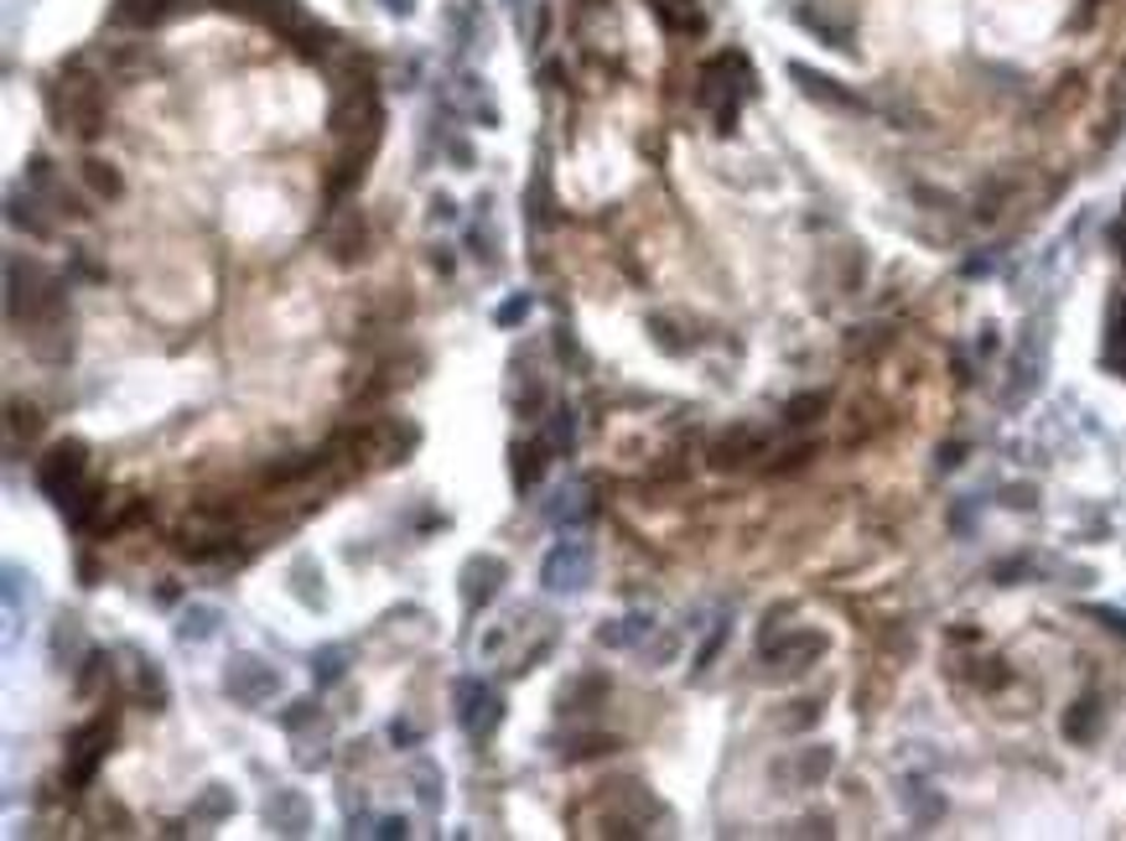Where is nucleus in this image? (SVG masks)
I'll list each match as a JSON object with an SVG mask.
<instances>
[{
  "mask_svg": "<svg viewBox=\"0 0 1126 841\" xmlns=\"http://www.w3.org/2000/svg\"><path fill=\"white\" fill-rule=\"evenodd\" d=\"M748 78L753 73L737 52H722V57H712V63L701 69L696 99H701V109H712L717 130H733L737 125V109H743V99H748Z\"/></svg>",
  "mask_w": 1126,
  "mask_h": 841,
  "instance_id": "1",
  "label": "nucleus"
},
{
  "mask_svg": "<svg viewBox=\"0 0 1126 841\" xmlns=\"http://www.w3.org/2000/svg\"><path fill=\"white\" fill-rule=\"evenodd\" d=\"M52 104V120L63 125V130H73L78 140H94L104 130V94L94 78H84V73H69V78H57V88L48 94Z\"/></svg>",
  "mask_w": 1126,
  "mask_h": 841,
  "instance_id": "2",
  "label": "nucleus"
},
{
  "mask_svg": "<svg viewBox=\"0 0 1126 841\" xmlns=\"http://www.w3.org/2000/svg\"><path fill=\"white\" fill-rule=\"evenodd\" d=\"M540 582H546V592H556V598L587 592V582H592V546H587V540H561V546L546 556Z\"/></svg>",
  "mask_w": 1126,
  "mask_h": 841,
  "instance_id": "3",
  "label": "nucleus"
},
{
  "mask_svg": "<svg viewBox=\"0 0 1126 841\" xmlns=\"http://www.w3.org/2000/svg\"><path fill=\"white\" fill-rule=\"evenodd\" d=\"M84 479H88V452H84V442H57L36 463V483H42V494H52L57 504L73 494V488H84Z\"/></svg>",
  "mask_w": 1126,
  "mask_h": 841,
  "instance_id": "4",
  "label": "nucleus"
},
{
  "mask_svg": "<svg viewBox=\"0 0 1126 841\" xmlns=\"http://www.w3.org/2000/svg\"><path fill=\"white\" fill-rule=\"evenodd\" d=\"M223 691L244 706H260L281 691V670L255 660V654H240V660H229V670H223Z\"/></svg>",
  "mask_w": 1126,
  "mask_h": 841,
  "instance_id": "5",
  "label": "nucleus"
},
{
  "mask_svg": "<svg viewBox=\"0 0 1126 841\" xmlns=\"http://www.w3.org/2000/svg\"><path fill=\"white\" fill-rule=\"evenodd\" d=\"M457 722L467 738H494L498 722H504L498 691H488L483 681H457Z\"/></svg>",
  "mask_w": 1126,
  "mask_h": 841,
  "instance_id": "6",
  "label": "nucleus"
},
{
  "mask_svg": "<svg viewBox=\"0 0 1126 841\" xmlns=\"http://www.w3.org/2000/svg\"><path fill=\"white\" fill-rule=\"evenodd\" d=\"M820 654H825V634H820V629H794V634L768 639L764 644V660L774 675H804Z\"/></svg>",
  "mask_w": 1126,
  "mask_h": 841,
  "instance_id": "7",
  "label": "nucleus"
},
{
  "mask_svg": "<svg viewBox=\"0 0 1126 841\" xmlns=\"http://www.w3.org/2000/svg\"><path fill=\"white\" fill-rule=\"evenodd\" d=\"M1043 364H1049V323H1033L1023 333V348H1018V364H1012V385H1007V406H1018V400H1028L1033 390L1043 385Z\"/></svg>",
  "mask_w": 1126,
  "mask_h": 841,
  "instance_id": "8",
  "label": "nucleus"
},
{
  "mask_svg": "<svg viewBox=\"0 0 1126 841\" xmlns=\"http://www.w3.org/2000/svg\"><path fill=\"white\" fill-rule=\"evenodd\" d=\"M104 748H109V722H88V727H78V733H73L69 764H63V779H69V790H84L88 779L99 774Z\"/></svg>",
  "mask_w": 1126,
  "mask_h": 841,
  "instance_id": "9",
  "label": "nucleus"
},
{
  "mask_svg": "<svg viewBox=\"0 0 1126 841\" xmlns=\"http://www.w3.org/2000/svg\"><path fill=\"white\" fill-rule=\"evenodd\" d=\"M504 577H509V567L498 561V556H467L462 561V608L467 613H478V608H488V602L498 598V587H504Z\"/></svg>",
  "mask_w": 1126,
  "mask_h": 841,
  "instance_id": "10",
  "label": "nucleus"
},
{
  "mask_svg": "<svg viewBox=\"0 0 1126 841\" xmlns=\"http://www.w3.org/2000/svg\"><path fill=\"white\" fill-rule=\"evenodd\" d=\"M789 78L800 84L804 99L825 104V109H841V115H862V109H867V104L856 99L852 88H841L831 73H815V69H804V63H789Z\"/></svg>",
  "mask_w": 1126,
  "mask_h": 841,
  "instance_id": "11",
  "label": "nucleus"
},
{
  "mask_svg": "<svg viewBox=\"0 0 1126 841\" xmlns=\"http://www.w3.org/2000/svg\"><path fill=\"white\" fill-rule=\"evenodd\" d=\"M177 11H182V0H115V21L120 27H140V32L171 21Z\"/></svg>",
  "mask_w": 1126,
  "mask_h": 841,
  "instance_id": "12",
  "label": "nucleus"
},
{
  "mask_svg": "<svg viewBox=\"0 0 1126 841\" xmlns=\"http://www.w3.org/2000/svg\"><path fill=\"white\" fill-rule=\"evenodd\" d=\"M265 816H271V826L281 831V837H302V831L312 826V810L296 790H275V800L265 806Z\"/></svg>",
  "mask_w": 1126,
  "mask_h": 841,
  "instance_id": "13",
  "label": "nucleus"
},
{
  "mask_svg": "<svg viewBox=\"0 0 1126 841\" xmlns=\"http://www.w3.org/2000/svg\"><path fill=\"white\" fill-rule=\"evenodd\" d=\"M758 446H764V431H758V427H733L727 437H717V446H712V467H737V463H748Z\"/></svg>",
  "mask_w": 1126,
  "mask_h": 841,
  "instance_id": "14",
  "label": "nucleus"
},
{
  "mask_svg": "<svg viewBox=\"0 0 1126 841\" xmlns=\"http://www.w3.org/2000/svg\"><path fill=\"white\" fill-rule=\"evenodd\" d=\"M546 452H550V442H514V446H509V458H514V488H519V494L540 483V473H546V463H550Z\"/></svg>",
  "mask_w": 1126,
  "mask_h": 841,
  "instance_id": "15",
  "label": "nucleus"
},
{
  "mask_svg": "<svg viewBox=\"0 0 1126 841\" xmlns=\"http://www.w3.org/2000/svg\"><path fill=\"white\" fill-rule=\"evenodd\" d=\"M327 250H333V260H338V265H348V260L364 255V219H359V213H348V219L327 234Z\"/></svg>",
  "mask_w": 1126,
  "mask_h": 841,
  "instance_id": "16",
  "label": "nucleus"
},
{
  "mask_svg": "<svg viewBox=\"0 0 1126 841\" xmlns=\"http://www.w3.org/2000/svg\"><path fill=\"white\" fill-rule=\"evenodd\" d=\"M1095 733H1101V702H1095V696H1080V702L1070 706V717H1064V738L1091 743Z\"/></svg>",
  "mask_w": 1126,
  "mask_h": 841,
  "instance_id": "17",
  "label": "nucleus"
},
{
  "mask_svg": "<svg viewBox=\"0 0 1126 841\" xmlns=\"http://www.w3.org/2000/svg\"><path fill=\"white\" fill-rule=\"evenodd\" d=\"M1106 364L1126 379V296L1111 302V323H1106Z\"/></svg>",
  "mask_w": 1126,
  "mask_h": 841,
  "instance_id": "18",
  "label": "nucleus"
},
{
  "mask_svg": "<svg viewBox=\"0 0 1126 841\" xmlns=\"http://www.w3.org/2000/svg\"><path fill=\"white\" fill-rule=\"evenodd\" d=\"M649 629H654V619H649V613H629V619H618V623H602V629H598V644H608V650H623V644H633V639H644Z\"/></svg>",
  "mask_w": 1126,
  "mask_h": 841,
  "instance_id": "19",
  "label": "nucleus"
},
{
  "mask_svg": "<svg viewBox=\"0 0 1126 841\" xmlns=\"http://www.w3.org/2000/svg\"><path fill=\"white\" fill-rule=\"evenodd\" d=\"M213 634H219V608H188L182 623H177V639H182V644H208Z\"/></svg>",
  "mask_w": 1126,
  "mask_h": 841,
  "instance_id": "20",
  "label": "nucleus"
},
{
  "mask_svg": "<svg viewBox=\"0 0 1126 841\" xmlns=\"http://www.w3.org/2000/svg\"><path fill=\"white\" fill-rule=\"evenodd\" d=\"M343 675H348V650L343 644H327V650L312 654V681L317 686H338Z\"/></svg>",
  "mask_w": 1126,
  "mask_h": 841,
  "instance_id": "21",
  "label": "nucleus"
},
{
  "mask_svg": "<svg viewBox=\"0 0 1126 841\" xmlns=\"http://www.w3.org/2000/svg\"><path fill=\"white\" fill-rule=\"evenodd\" d=\"M36 208H42V203H36V192H32V188H27V198L17 192V198H11V223H17V229H27V234H36V240H48L52 223L42 219Z\"/></svg>",
  "mask_w": 1126,
  "mask_h": 841,
  "instance_id": "22",
  "label": "nucleus"
},
{
  "mask_svg": "<svg viewBox=\"0 0 1126 841\" xmlns=\"http://www.w3.org/2000/svg\"><path fill=\"white\" fill-rule=\"evenodd\" d=\"M84 650L88 644H84V623L78 619H63L52 629V660H57V665H69L73 654H84Z\"/></svg>",
  "mask_w": 1126,
  "mask_h": 841,
  "instance_id": "23",
  "label": "nucleus"
},
{
  "mask_svg": "<svg viewBox=\"0 0 1126 841\" xmlns=\"http://www.w3.org/2000/svg\"><path fill=\"white\" fill-rule=\"evenodd\" d=\"M546 442H550V452H571V442H577V411H571V406H556V411H550Z\"/></svg>",
  "mask_w": 1126,
  "mask_h": 841,
  "instance_id": "24",
  "label": "nucleus"
},
{
  "mask_svg": "<svg viewBox=\"0 0 1126 841\" xmlns=\"http://www.w3.org/2000/svg\"><path fill=\"white\" fill-rule=\"evenodd\" d=\"M229 810H234V795L223 790V785H208L203 806H192V826H213V821H223Z\"/></svg>",
  "mask_w": 1126,
  "mask_h": 841,
  "instance_id": "25",
  "label": "nucleus"
},
{
  "mask_svg": "<svg viewBox=\"0 0 1126 841\" xmlns=\"http://www.w3.org/2000/svg\"><path fill=\"white\" fill-rule=\"evenodd\" d=\"M587 515H592V504H587V483H571V488L561 494V504L550 509V519H556V525H577V519H587Z\"/></svg>",
  "mask_w": 1126,
  "mask_h": 841,
  "instance_id": "26",
  "label": "nucleus"
},
{
  "mask_svg": "<svg viewBox=\"0 0 1126 841\" xmlns=\"http://www.w3.org/2000/svg\"><path fill=\"white\" fill-rule=\"evenodd\" d=\"M608 681H602V675H592V681H577V686H571V696H561V706L566 712H592V702H602V696H608Z\"/></svg>",
  "mask_w": 1126,
  "mask_h": 841,
  "instance_id": "27",
  "label": "nucleus"
},
{
  "mask_svg": "<svg viewBox=\"0 0 1126 841\" xmlns=\"http://www.w3.org/2000/svg\"><path fill=\"white\" fill-rule=\"evenodd\" d=\"M84 182L94 192H99V198H120V172H115V167H109V161H84Z\"/></svg>",
  "mask_w": 1126,
  "mask_h": 841,
  "instance_id": "28",
  "label": "nucleus"
},
{
  "mask_svg": "<svg viewBox=\"0 0 1126 841\" xmlns=\"http://www.w3.org/2000/svg\"><path fill=\"white\" fill-rule=\"evenodd\" d=\"M410 779H415V790H421V800H427V810H436V806H442V774H436V764H427V758H421V764L410 769Z\"/></svg>",
  "mask_w": 1126,
  "mask_h": 841,
  "instance_id": "29",
  "label": "nucleus"
},
{
  "mask_svg": "<svg viewBox=\"0 0 1126 841\" xmlns=\"http://www.w3.org/2000/svg\"><path fill=\"white\" fill-rule=\"evenodd\" d=\"M831 769H836V754H831V748H804V754H800V779H804V785L825 779Z\"/></svg>",
  "mask_w": 1126,
  "mask_h": 841,
  "instance_id": "30",
  "label": "nucleus"
},
{
  "mask_svg": "<svg viewBox=\"0 0 1126 841\" xmlns=\"http://www.w3.org/2000/svg\"><path fill=\"white\" fill-rule=\"evenodd\" d=\"M602 748H618L613 738H598V733H587V738H571V743H561L556 754L566 758V764H577V758H592V754H602Z\"/></svg>",
  "mask_w": 1126,
  "mask_h": 841,
  "instance_id": "31",
  "label": "nucleus"
},
{
  "mask_svg": "<svg viewBox=\"0 0 1126 841\" xmlns=\"http://www.w3.org/2000/svg\"><path fill=\"white\" fill-rule=\"evenodd\" d=\"M820 411H825V396H794L785 406V421H789V427H810Z\"/></svg>",
  "mask_w": 1126,
  "mask_h": 841,
  "instance_id": "32",
  "label": "nucleus"
},
{
  "mask_svg": "<svg viewBox=\"0 0 1126 841\" xmlns=\"http://www.w3.org/2000/svg\"><path fill=\"white\" fill-rule=\"evenodd\" d=\"M529 307H535V296H529V292L509 296V302L498 307V327H514V323H525V317H529Z\"/></svg>",
  "mask_w": 1126,
  "mask_h": 841,
  "instance_id": "33",
  "label": "nucleus"
},
{
  "mask_svg": "<svg viewBox=\"0 0 1126 841\" xmlns=\"http://www.w3.org/2000/svg\"><path fill=\"white\" fill-rule=\"evenodd\" d=\"M1126 130V78H1122V99H1111V120H1106V136L1101 140H1116Z\"/></svg>",
  "mask_w": 1126,
  "mask_h": 841,
  "instance_id": "34",
  "label": "nucleus"
},
{
  "mask_svg": "<svg viewBox=\"0 0 1126 841\" xmlns=\"http://www.w3.org/2000/svg\"><path fill=\"white\" fill-rule=\"evenodd\" d=\"M722 639H727V623H717V634H712V639H706V644H701V654H696V675H701V670H706V665H712V660H717Z\"/></svg>",
  "mask_w": 1126,
  "mask_h": 841,
  "instance_id": "35",
  "label": "nucleus"
},
{
  "mask_svg": "<svg viewBox=\"0 0 1126 841\" xmlns=\"http://www.w3.org/2000/svg\"><path fill=\"white\" fill-rule=\"evenodd\" d=\"M1085 613H1091V619H1101L1106 629H1116V634L1126 639V613H1116V608H1085Z\"/></svg>",
  "mask_w": 1126,
  "mask_h": 841,
  "instance_id": "36",
  "label": "nucleus"
},
{
  "mask_svg": "<svg viewBox=\"0 0 1126 841\" xmlns=\"http://www.w3.org/2000/svg\"><path fill=\"white\" fill-rule=\"evenodd\" d=\"M815 717H820V702H800V712H794V717H785V727H810Z\"/></svg>",
  "mask_w": 1126,
  "mask_h": 841,
  "instance_id": "37",
  "label": "nucleus"
},
{
  "mask_svg": "<svg viewBox=\"0 0 1126 841\" xmlns=\"http://www.w3.org/2000/svg\"><path fill=\"white\" fill-rule=\"evenodd\" d=\"M375 837H385V841H394V837H410V826L400 821V816H385V821H379V831Z\"/></svg>",
  "mask_w": 1126,
  "mask_h": 841,
  "instance_id": "38",
  "label": "nucleus"
},
{
  "mask_svg": "<svg viewBox=\"0 0 1126 841\" xmlns=\"http://www.w3.org/2000/svg\"><path fill=\"white\" fill-rule=\"evenodd\" d=\"M390 738H394V743H415V738H421V733H415L410 722H390Z\"/></svg>",
  "mask_w": 1126,
  "mask_h": 841,
  "instance_id": "39",
  "label": "nucleus"
},
{
  "mask_svg": "<svg viewBox=\"0 0 1126 841\" xmlns=\"http://www.w3.org/2000/svg\"><path fill=\"white\" fill-rule=\"evenodd\" d=\"M452 213H457V208H452V198H436V203H431V219H452Z\"/></svg>",
  "mask_w": 1126,
  "mask_h": 841,
  "instance_id": "40",
  "label": "nucleus"
},
{
  "mask_svg": "<svg viewBox=\"0 0 1126 841\" xmlns=\"http://www.w3.org/2000/svg\"><path fill=\"white\" fill-rule=\"evenodd\" d=\"M410 6H415V0H385V11H390V17H410Z\"/></svg>",
  "mask_w": 1126,
  "mask_h": 841,
  "instance_id": "41",
  "label": "nucleus"
},
{
  "mask_svg": "<svg viewBox=\"0 0 1126 841\" xmlns=\"http://www.w3.org/2000/svg\"><path fill=\"white\" fill-rule=\"evenodd\" d=\"M804 837H831V821H804Z\"/></svg>",
  "mask_w": 1126,
  "mask_h": 841,
  "instance_id": "42",
  "label": "nucleus"
},
{
  "mask_svg": "<svg viewBox=\"0 0 1126 841\" xmlns=\"http://www.w3.org/2000/svg\"><path fill=\"white\" fill-rule=\"evenodd\" d=\"M1116 244H1122V260H1126V229H1116Z\"/></svg>",
  "mask_w": 1126,
  "mask_h": 841,
  "instance_id": "43",
  "label": "nucleus"
},
{
  "mask_svg": "<svg viewBox=\"0 0 1126 841\" xmlns=\"http://www.w3.org/2000/svg\"><path fill=\"white\" fill-rule=\"evenodd\" d=\"M509 6H514V11H519V21H525V0H509Z\"/></svg>",
  "mask_w": 1126,
  "mask_h": 841,
  "instance_id": "44",
  "label": "nucleus"
}]
</instances>
